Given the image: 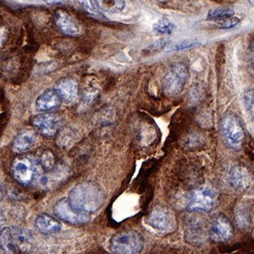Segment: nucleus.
I'll use <instances>...</instances> for the list:
<instances>
[{"mask_svg":"<svg viewBox=\"0 0 254 254\" xmlns=\"http://www.w3.org/2000/svg\"><path fill=\"white\" fill-rule=\"evenodd\" d=\"M69 201L75 210L88 214H93L104 204V190L96 182H81L70 190Z\"/></svg>","mask_w":254,"mask_h":254,"instance_id":"1","label":"nucleus"},{"mask_svg":"<svg viewBox=\"0 0 254 254\" xmlns=\"http://www.w3.org/2000/svg\"><path fill=\"white\" fill-rule=\"evenodd\" d=\"M40 160L30 155L15 158L11 165V172L15 181L24 187L42 185L45 172Z\"/></svg>","mask_w":254,"mask_h":254,"instance_id":"2","label":"nucleus"},{"mask_svg":"<svg viewBox=\"0 0 254 254\" xmlns=\"http://www.w3.org/2000/svg\"><path fill=\"white\" fill-rule=\"evenodd\" d=\"M144 238L135 231H121L110 240V249L117 254H135L142 252Z\"/></svg>","mask_w":254,"mask_h":254,"instance_id":"3","label":"nucleus"},{"mask_svg":"<svg viewBox=\"0 0 254 254\" xmlns=\"http://www.w3.org/2000/svg\"><path fill=\"white\" fill-rule=\"evenodd\" d=\"M189 69L182 62L174 64L162 81L164 93L167 97H176L182 93L189 79Z\"/></svg>","mask_w":254,"mask_h":254,"instance_id":"4","label":"nucleus"},{"mask_svg":"<svg viewBox=\"0 0 254 254\" xmlns=\"http://www.w3.org/2000/svg\"><path fill=\"white\" fill-rule=\"evenodd\" d=\"M220 131L225 145L233 150H238L243 146L244 131L238 120L231 115L225 116L220 123Z\"/></svg>","mask_w":254,"mask_h":254,"instance_id":"5","label":"nucleus"},{"mask_svg":"<svg viewBox=\"0 0 254 254\" xmlns=\"http://www.w3.org/2000/svg\"><path fill=\"white\" fill-rule=\"evenodd\" d=\"M54 211L56 216L73 225H85L91 220L90 214L81 213L73 208L69 198L63 197L55 203Z\"/></svg>","mask_w":254,"mask_h":254,"instance_id":"6","label":"nucleus"},{"mask_svg":"<svg viewBox=\"0 0 254 254\" xmlns=\"http://www.w3.org/2000/svg\"><path fill=\"white\" fill-rule=\"evenodd\" d=\"M147 222L154 230L162 232H171L176 227V218L173 213L163 206L153 208L147 217Z\"/></svg>","mask_w":254,"mask_h":254,"instance_id":"7","label":"nucleus"},{"mask_svg":"<svg viewBox=\"0 0 254 254\" xmlns=\"http://www.w3.org/2000/svg\"><path fill=\"white\" fill-rule=\"evenodd\" d=\"M216 196L209 188H197L190 192L188 198V208L191 211L208 212L214 207Z\"/></svg>","mask_w":254,"mask_h":254,"instance_id":"8","label":"nucleus"},{"mask_svg":"<svg viewBox=\"0 0 254 254\" xmlns=\"http://www.w3.org/2000/svg\"><path fill=\"white\" fill-rule=\"evenodd\" d=\"M32 123L38 132L47 137L56 136L62 126L61 117L49 112L35 116L32 119Z\"/></svg>","mask_w":254,"mask_h":254,"instance_id":"9","label":"nucleus"},{"mask_svg":"<svg viewBox=\"0 0 254 254\" xmlns=\"http://www.w3.org/2000/svg\"><path fill=\"white\" fill-rule=\"evenodd\" d=\"M226 181L231 188L239 191L248 190L254 183L253 176L249 170L240 165H234L229 170Z\"/></svg>","mask_w":254,"mask_h":254,"instance_id":"10","label":"nucleus"},{"mask_svg":"<svg viewBox=\"0 0 254 254\" xmlns=\"http://www.w3.org/2000/svg\"><path fill=\"white\" fill-rule=\"evenodd\" d=\"M55 22L59 31L68 37H79L83 32L78 20L64 10H58L55 13Z\"/></svg>","mask_w":254,"mask_h":254,"instance_id":"11","label":"nucleus"},{"mask_svg":"<svg viewBox=\"0 0 254 254\" xmlns=\"http://www.w3.org/2000/svg\"><path fill=\"white\" fill-rule=\"evenodd\" d=\"M57 90L61 100L67 104H74L79 98V87L77 81L71 77L61 79L56 84Z\"/></svg>","mask_w":254,"mask_h":254,"instance_id":"12","label":"nucleus"},{"mask_svg":"<svg viewBox=\"0 0 254 254\" xmlns=\"http://www.w3.org/2000/svg\"><path fill=\"white\" fill-rule=\"evenodd\" d=\"M61 97L57 90L49 88L38 96L35 102V108L38 112L48 113L58 109L61 105Z\"/></svg>","mask_w":254,"mask_h":254,"instance_id":"13","label":"nucleus"},{"mask_svg":"<svg viewBox=\"0 0 254 254\" xmlns=\"http://www.w3.org/2000/svg\"><path fill=\"white\" fill-rule=\"evenodd\" d=\"M232 227L231 223L225 217L219 216L214 220L211 225V239L215 242H226L232 236Z\"/></svg>","mask_w":254,"mask_h":254,"instance_id":"14","label":"nucleus"},{"mask_svg":"<svg viewBox=\"0 0 254 254\" xmlns=\"http://www.w3.org/2000/svg\"><path fill=\"white\" fill-rule=\"evenodd\" d=\"M35 227L42 234L50 235L57 233L62 228L61 223L54 217L47 214H39L35 220Z\"/></svg>","mask_w":254,"mask_h":254,"instance_id":"15","label":"nucleus"},{"mask_svg":"<svg viewBox=\"0 0 254 254\" xmlns=\"http://www.w3.org/2000/svg\"><path fill=\"white\" fill-rule=\"evenodd\" d=\"M37 140V134L34 130H25L20 131L12 144V148L15 153H24L34 146Z\"/></svg>","mask_w":254,"mask_h":254,"instance_id":"16","label":"nucleus"},{"mask_svg":"<svg viewBox=\"0 0 254 254\" xmlns=\"http://www.w3.org/2000/svg\"><path fill=\"white\" fill-rule=\"evenodd\" d=\"M75 6L82 11L87 13V15L92 17L103 20L104 19V15L101 9L98 8L96 3L95 0H72Z\"/></svg>","mask_w":254,"mask_h":254,"instance_id":"17","label":"nucleus"},{"mask_svg":"<svg viewBox=\"0 0 254 254\" xmlns=\"http://www.w3.org/2000/svg\"><path fill=\"white\" fill-rule=\"evenodd\" d=\"M98 8L102 11L110 14H119L127 8L126 0H95Z\"/></svg>","mask_w":254,"mask_h":254,"instance_id":"18","label":"nucleus"},{"mask_svg":"<svg viewBox=\"0 0 254 254\" xmlns=\"http://www.w3.org/2000/svg\"><path fill=\"white\" fill-rule=\"evenodd\" d=\"M12 234H13L17 247H20V248L23 247V249L26 248L28 249H29V247H32L33 237H32L31 231L23 228H20V227H14L12 231Z\"/></svg>","mask_w":254,"mask_h":254,"instance_id":"19","label":"nucleus"},{"mask_svg":"<svg viewBox=\"0 0 254 254\" xmlns=\"http://www.w3.org/2000/svg\"><path fill=\"white\" fill-rule=\"evenodd\" d=\"M235 220L238 227L242 230H248L251 226V214L248 206L240 205L235 212Z\"/></svg>","mask_w":254,"mask_h":254,"instance_id":"20","label":"nucleus"},{"mask_svg":"<svg viewBox=\"0 0 254 254\" xmlns=\"http://www.w3.org/2000/svg\"><path fill=\"white\" fill-rule=\"evenodd\" d=\"M1 248L8 254H15L17 252V245L9 228H3L1 231Z\"/></svg>","mask_w":254,"mask_h":254,"instance_id":"21","label":"nucleus"},{"mask_svg":"<svg viewBox=\"0 0 254 254\" xmlns=\"http://www.w3.org/2000/svg\"><path fill=\"white\" fill-rule=\"evenodd\" d=\"M153 29L157 34L166 36L172 34L176 31V26L172 20L166 17H163L153 24Z\"/></svg>","mask_w":254,"mask_h":254,"instance_id":"22","label":"nucleus"},{"mask_svg":"<svg viewBox=\"0 0 254 254\" xmlns=\"http://www.w3.org/2000/svg\"><path fill=\"white\" fill-rule=\"evenodd\" d=\"M234 15L235 10L231 8H216V9H210L208 11L207 20H222L225 18L231 17Z\"/></svg>","mask_w":254,"mask_h":254,"instance_id":"23","label":"nucleus"},{"mask_svg":"<svg viewBox=\"0 0 254 254\" xmlns=\"http://www.w3.org/2000/svg\"><path fill=\"white\" fill-rule=\"evenodd\" d=\"M243 103L247 112L254 120V88L246 91L243 95Z\"/></svg>","mask_w":254,"mask_h":254,"instance_id":"24","label":"nucleus"},{"mask_svg":"<svg viewBox=\"0 0 254 254\" xmlns=\"http://www.w3.org/2000/svg\"><path fill=\"white\" fill-rule=\"evenodd\" d=\"M199 42L194 40H184L179 42L177 44H175L168 49V52H179V51H183L187 49H193L196 47L199 46Z\"/></svg>","mask_w":254,"mask_h":254,"instance_id":"25","label":"nucleus"},{"mask_svg":"<svg viewBox=\"0 0 254 254\" xmlns=\"http://www.w3.org/2000/svg\"><path fill=\"white\" fill-rule=\"evenodd\" d=\"M202 225H200L199 222H195V221L190 223V225H189V229L187 231V237L188 239L200 241V240H202Z\"/></svg>","mask_w":254,"mask_h":254,"instance_id":"26","label":"nucleus"},{"mask_svg":"<svg viewBox=\"0 0 254 254\" xmlns=\"http://www.w3.org/2000/svg\"><path fill=\"white\" fill-rule=\"evenodd\" d=\"M39 160L45 171H51L55 167V156L49 151H46L44 153H42Z\"/></svg>","mask_w":254,"mask_h":254,"instance_id":"27","label":"nucleus"},{"mask_svg":"<svg viewBox=\"0 0 254 254\" xmlns=\"http://www.w3.org/2000/svg\"><path fill=\"white\" fill-rule=\"evenodd\" d=\"M220 20L219 23V27L220 29H231L234 28L240 23V20L238 18L231 16V17L225 18Z\"/></svg>","mask_w":254,"mask_h":254,"instance_id":"28","label":"nucleus"},{"mask_svg":"<svg viewBox=\"0 0 254 254\" xmlns=\"http://www.w3.org/2000/svg\"><path fill=\"white\" fill-rule=\"evenodd\" d=\"M168 43H169V40H168V39L162 38L160 40L154 42L153 44L149 45V47L146 49L149 50V51H158V50H161V49H164V48H165V46L167 45Z\"/></svg>","mask_w":254,"mask_h":254,"instance_id":"29","label":"nucleus"},{"mask_svg":"<svg viewBox=\"0 0 254 254\" xmlns=\"http://www.w3.org/2000/svg\"><path fill=\"white\" fill-rule=\"evenodd\" d=\"M32 2H42L48 4H58V3H64L66 0H29Z\"/></svg>","mask_w":254,"mask_h":254,"instance_id":"30","label":"nucleus"},{"mask_svg":"<svg viewBox=\"0 0 254 254\" xmlns=\"http://www.w3.org/2000/svg\"><path fill=\"white\" fill-rule=\"evenodd\" d=\"M250 51H251L252 58H253V61H254V40L253 41V43H252Z\"/></svg>","mask_w":254,"mask_h":254,"instance_id":"31","label":"nucleus"},{"mask_svg":"<svg viewBox=\"0 0 254 254\" xmlns=\"http://www.w3.org/2000/svg\"><path fill=\"white\" fill-rule=\"evenodd\" d=\"M156 1L159 3H167L170 0H156Z\"/></svg>","mask_w":254,"mask_h":254,"instance_id":"32","label":"nucleus"},{"mask_svg":"<svg viewBox=\"0 0 254 254\" xmlns=\"http://www.w3.org/2000/svg\"><path fill=\"white\" fill-rule=\"evenodd\" d=\"M249 3H251L252 5L254 6V0H249Z\"/></svg>","mask_w":254,"mask_h":254,"instance_id":"33","label":"nucleus"},{"mask_svg":"<svg viewBox=\"0 0 254 254\" xmlns=\"http://www.w3.org/2000/svg\"><path fill=\"white\" fill-rule=\"evenodd\" d=\"M253 71H254V70H253Z\"/></svg>","mask_w":254,"mask_h":254,"instance_id":"34","label":"nucleus"}]
</instances>
